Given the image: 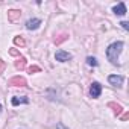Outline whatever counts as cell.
<instances>
[{"label": "cell", "instance_id": "e0dca14e", "mask_svg": "<svg viewBox=\"0 0 129 129\" xmlns=\"http://www.w3.org/2000/svg\"><path fill=\"white\" fill-rule=\"evenodd\" d=\"M9 55H12V56H20V52L15 50V49H11V50H9Z\"/></svg>", "mask_w": 129, "mask_h": 129}, {"label": "cell", "instance_id": "9c48e42d", "mask_svg": "<svg viewBox=\"0 0 129 129\" xmlns=\"http://www.w3.org/2000/svg\"><path fill=\"white\" fill-rule=\"evenodd\" d=\"M11 103H12L14 106H17V105H20V103H29V99H27L26 96H23V97H12Z\"/></svg>", "mask_w": 129, "mask_h": 129}, {"label": "cell", "instance_id": "5b68a950", "mask_svg": "<svg viewBox=\"0 0 129 129\" xmlns=\"http://www.w3.org/2000/svg\"><path fill=\"white\" fill-rule=\"evenodd\" d=\"M100 93H102V85L99 82H93L91 87H90V96L93 99H97L100 96Z\"/></svg>", "mask_w": 129, "mask_h": 129}, {"label": "cell", "instance_id": "2e32d148", "mask_svg": "<svg viewBox=\"0 0 129 129\" xmlns=\"http://www.w3.org/2000/svg\"><path fill=\"white\" fill-rule=\"evenodd\" d=\"M5 67H6L5 61H2V59H0V73H3V72H5Z\"/></svg>", "mask_w": 129, "mask_h": 129}, {"label": "cell", "instance_id": "9a60e30c", "mask_svg": "<svg viewBox=\"0 0 129 129\" xmlns=\"http://www.w3.org/2000/svg\"><path fill=\"white\" fill-rule=\"evenodd\" d=\"M27 70H29V73H35V72H41V69H40L38 66H32V67H29Z\"/></svg>", "mask_w": 129, "mask_h": 129}, {"label": "cell", "instance_id": "52a82bcc", "mask_svg": "<svg viewBox=\"0 0 129 129\" xmlns=\"http://www.w3.org/2000/svg\"><path fill=\"white\" fill-rule=\"evenodd\" d=\"M20 18H21V11L20 9H11V11H8V20L11 23H15Z\"/></svg>", "mask_w": 129, "mask_h": 129}, {"label": "cell", "instance_id": "ffe728a7", "mask_svg": "<svg viewBox=\"0 0 129 129\" xmlns=\"http://www.w3.org/2000/svg\"><path fill=\"white\" fill-rule=\"evenodd\" d=\"M56 127H58V129H69V127H66V126H64L62 123H58V124H56Z\"/></svg>", "mask_w": 129, "mask_h": 129}, {"label": "cell", "instance_id": "d6986e66", "mask_svg": "<svg viewBox=\"0 0 129 129\" xmlns=\"http://www.w3.org/2000/svg\"><path fill=\"white\" fill-rule=\"evenodd\" d=\"M127 117H129V114H127V112H123V114L120 115V118H121V120H126Z\"/></svg>", "mask_w": 129, "mask_h": 129}, {"label": "cell", "instance_id": "ba28073f", "mask_svg": "<svg viewBox=\"0 0 129 129\" xmlns=\"http://www.w3.org/2000/svg\"><path fill=\"white\" fill-rule=\"evenodd\" d=\"M112 12L115 14V15H124L127 11H126V5L123 3V2H120L118 5H115L114 8H112Z\"/></svg>", "mask_w": 129, "mask_h": 129}, {"label": "cell", "instance_id": "8992f818", "mask_svg": "<svg viewBox=\"0 0 129 129\" xmlns=\"http://www.w3.org/2000/svg\"><path fill=\"white\" fill-rule=\"evenodd\" d=\"M41 20L40 18H30V20H27L26 21V29L27 30H37L40 26H41Z\"/></svg>", "mask_w": 129, "mask_h": 129}, {"label": "cell", "instance_id": "30bf717a", "mask_svg": "<svg viewBox=\"0 0 129 129\" xmlns=\"http://www.w3.org/2000/svg\"><path fill=\"white\" fill-rule=\"evenodd\" d=\"M108 106L114 108V112H115V115H117V117H120V115L123 114V108H121L120 105H117V103H114V102H109V103H108Z\"/></svg>", "mask_w": 129, "mask_h": 129}, {"label": "cell", "instance_id": "277c9868", "mask_svg": "<svg viewBox=\"0 0 129 129\" xmlns=\"http://www.w3.org/2000/svg\"><path fill=\"white\" fill-rule=\"evenodd\" d=\"M8 85H11V87H26L27 82H26V79L23 76H14V78L9 79Z\"/></svg>", "mask_w": 129, "mask_h": 129}, {"label": "cell", "instance_id": "ac0fdd59", "mask_svg": "<svg viewBox=\"0 0 129 129\" xmlns=\"http://www.w3.org/2000/svg\"><path fill=\"white\" fill-rule=\"evenodd\" d=\"M120 24H121V27H123L124 30H129V23H127V21H121Z\"/></svg>", "mask_w": 129, "mask_h": 129}, {"label": "cell", "instance_id": "3957f363", "mask_svg": "<svg viewBox=\"0 0 129 129\" xmlns=\"http://www.w3.org/2000/svg\"><path fill=\"white\" fill-rule=\"evenodd\" d=\"M72 58H73L72 53L64 52V50H58V52L55 53V59H56L58 62H67V61H70Z\"/></svg>", "mask_w": 129, "mask_h": 129}, {"label": "cell", "instance_id": "5bb4252c", "mask_svg": "<svg viewBox=\"0 0 129 129\" xmlns=\"http://www.w3.org/2000/svg\"><path fill=\"white\" fill-rule=\"evenodd\" d=\"M87 64H88V66L96 67V66H97V59H96V58H93V56H88V58H87Z\"/></svg>", "mask_w": 129, "mask_h": 129}, {"label": "cell", "instance_id": "44dd1931", "mask_svg": "<svg viewBox=\"0 0 129 129\" xmlns=\"http://www.w3.org/2000/svg\"><path fill=\"white\" fill-rule=\"evenodd\" d=\"M0 111H2V105H0Z\"/></svg>", "mask_w": 129, "mask_h": 129}, {"label": "cell", "instance_id": "8fae6325", "mask_svg": "<svg viewBox=\"0 0 129 129\" xmlns=\"http://www.w3.org/2000/svg\"><path fill=\"white\" fill-rule=\"evenodd\" d=\"M67 40H69V35H67V34H59V35L55 38V44L59 46V44H62L64 41H67Z\"/></svg>", "mask_w": 129, "mask_h": 129}, {"label": "cell", "instance_id": "7a4b0ae2", "mask_svg": "<svg viewBox=\"0 0 129 129\" xmlns=\"http://www.w3.org/2000/svg\"><path fill=\"white\" fill-rule=\"evenodd\" d=\"M108 82H109L112 87H117V88H120V87H123L124 78H123L121 75H109V76H108Z\"/></svg>", "mask_w": 129, "mask_h": 129}, {"label": "cell", "instance_id": "4fadbf2b", "mask_svg": "<svg viewBox=\"0 0 129 129\" xmlns=\"http://www.w3.org/2000/svg\"><path fill=\"white\" fill-rule=\"evenodd\" d=\"M14 44L15 46H20V47H24L26 46V40L23 37H14Z\"/></svg>", "mask_w": 129, "mask_h": 129}, {"label": "cell", "instance_id": "6da1fadb", "mask_svg": "<svg viewBox=\"0 0 129 129\" xmlns=\"http://www.w3.org/2000/svg\"><path fill=\"white\" fill-rule=\"evenodd\" d=\"M123 41H115V43H112V44H109L108 46V49H106V58H108V61L112 64V66H118V56H120V53H121V50H123Z\"/></svg>", "mask_w": 129, "mask_h": 129}, {"label": "cell", "instance_id": "7c38bea8", "mask_svg": "<svg viewBox=\"0 0 129 129\" xmlns=\"http://www.w3.org/2000/svg\"><path fill=\"white\" fill-rule=\"evenodd\" d=\"M15 67H17L18 70H23V69H26V58L20 56V58L17 59V62H15Z\"/></svg>", "mask_w": 129, "mask_h": 129}]
</instances>
